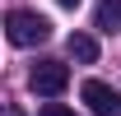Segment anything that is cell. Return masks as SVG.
Here are the masks:
<instances>
[{"label":"cell","mask_w":121,"mask_h":116,"mask_svg":"<svg viewBox=\"0 0 121 116\" xmlns=\"http://www.w3.org/2000/svg\"><path fill=\"white\" fill-rule=\"evenodd\" d=\"M5 37L14 46H37L51 37V23H47V14H37V9H9L5 14Z\"/></svg>","instance_id":"cell-1"},{"label":"cell","mask_w":121,"mask_h":116,"mask_svg":"<svg viewBox=\"0 0 121 116\" xmlns=\"http://www.w3.org/2000/svg\"><path fill=\"white\" fill-rule=\"evenodd\" d=\"M28 84H33V93H42V98H60V93L70 88V70H65L60 60H37L33 74H28Z\"/></svg>","instance_id":"cell-2"},{"label":"cell","mask_w":121,"mask_h":116,"mask_svg":"<svg viewBox=\"0 0 121 116\" xmlns=\"http://www.w3.org/2000/svg\"><path fill=\"white\" fill-rule=\"evenodd\" d=\"M79 98L89 102V112H93V116H121V93H117L112 84H103V79H84Z\"/></svg>","instance_id":"cell-3"},{"label":"cell","mask_w":121,"mask_h":116,"mask_svg":"<svg viewBox=\"0 0 121 116\" xmlns=\"http://www.w3.org/2000/svg\"><path fill=\"white\" fill-rule=\"evenodd\" d=\"M93 28H103V33H117V28H121V0H98Z\"/></svg>","instance_id":"cell-4"},{"label":"cell","mask_w":121,"mask_h":116,"mask_svg":"<svg viewBox=\"0 0 121 116\" xmlns=\"http://www.w3.org/2000/svg\"><path fill=\"white\" fill-rule=\"evenodd\" d=\"M65 46H70V56L84 60V65H93V60H98V42H93L89 33H70V42H65Z\"/></svg>","instance_id":"cell-5"},{"label":"cell","mask_w":121,"mask_h":116,"mask_svg":"<svg viewBox=\"0 0 121 116\" xmlns=\"http://www.w3.org/2000/svg\"><path fill=\"white\" fill-rule=\"evenodd\" d=\"M37 116H75V112H70V107H60V102H47Z\"/></svg>","instance_id":"cell-6"},{"label":"cell","mask_w":121,"mask_h":116,"mask_svg":"<svg viewBox=\"0 0 121 116\" xmlns=\"http://www.w3.org/2000/svg\"><path fill=\"white\" fill-rule=\"evenodd\" d=\"M56 5H65V9H75V5H79V0H56Z\"/></svg>","instance_id":"cell-7"},{"label":"cell","mask_w":121,"mask_h":116,"mask_svg":"<svg viewBox=\"0 0 121 116\" xmlns=\"http://www.w3.org/2000/svg\"><path fill=\"white\" fill-rule=\"evenodd\" d=\"M9 116H19V112H9Z\"/></svg>","instance_id":"cell-8"}]
</instances>
